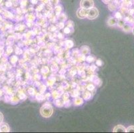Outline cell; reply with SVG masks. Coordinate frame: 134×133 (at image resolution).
Returning a JSON list of instances; mask_svg holds the SVG:
<instances>
[{
	"label": "cell",
	"mask_w": 134,
	"mask_h": 133,
	"mask_svg": "<svg viewBox=\"0 0 134 133\" xmlns=\"http://www.w3.org/2000/svg\"><path fill=\"white\" fill-rule=\"evenodd\" d=\"M40 113L43 116L47 118L51 116L53 113V109L50 105L45 104L40 109Z\"/></svg>",
	"instance_id": "cell-1"
},
{
	"label": "cell",
	"mask_w": 134,
	"mask_h": 133,
	"mask_svg": "<svg viewBox=\"0 0 134 133\" xmlns=\"http://www.w3.org/2000/svg\"><path fill=\"white\" fill-rule=\"evenodd\" d=\"M80 5L84 9H89L93 6V0H81Z\"/></svg>",
	"instance_id": "cell-2"
},
{
	"label": "cell",
	"mask_w": 134,
	"mask_h": 133,
	"mask_svg": "<svg viewBox=\"0 0 134 133\" xmlns=\"http://www.w3.org/2000/svg\"><path fill=\"white\" fill-rule=\"evenodd\" d=\"M98 15V11L95 8H91L88 12V18L89 19H95Z\"/></svg>",
	"instance_id": "cell-3"
},
{
	"label": "cell",
	"mask_w": 134,
	"mask_h": 133,
	"mask_svg": "<svg viewBox=\"0 0 134 133\" xmlns=\"http://www.w3.org/2000/svg\"><path fill=\"white\" fill-rule=\"evenodd\" d=\"M9 125L6 123H1L0 124V132H3V133H6V132H9Z\"/></svg>",
	"instance_id": "cell-4"
},
{
	"label": "cell",
	"mask_w": 134,
	"mask_h": 133,
	"mask_svg": "<svg viewBox=\"0 0 134 133\" xmlns=\"http://www.w3.org/2000/svg\"><path fill=\"white\" fill-rule=\"evenodd\" d=\"M113 132L114 133H117V132L123 133V132H126V129L122 125H117L113 129Z\"/></svg>",
	"instance_id": "cell-5"
},
{
	"label": "cell",
	"mask_w": 134,
	"mask_h": 133,
	"mask_svg": "<svg viewBox=\"0 0 134 133\" xmlns=\"http://www.w3.org/2000/svg\"><path fill=\"white\" fill-rule=\"evenodd\" d=\"M77 16H78L79 18H85V17H86V14L85 11L84 10V8H83V9H80L78 10V11H77Z\"/></svg>",
	"instance_id": "cell-6"
},
{
	"label": "cell",
	"mask_w": 134,
	"mask_h": 133,
	"mask_svg": "<svg viewBox=\"0 0 134 133\" xmlns=\"http://www.w3.org/2000/svg\"><path fill=\"white\" fill-rule=\"evenodd\" d=\"M126 132L128 133H130V132H133L134 133V126H130L126 129Z\"/></svg>",
	"instance_id": "cell-7"
},
{
	"label": "cell",
	"mask_w": 134,
	"mask_h": 133,
	"mask_svg": "<svg viewBox=\"0 0 134 133\" xmlns=\"http://www.w3.org/2000/svg\"><path fill=\"white\" fill-rule=\"evenodd\" d=\"M3 120V116L2 114L0 113V124L2 122Z\"/></svg>",
	"instance_id": "cell-8"
},
{
	"label": "cell",
	"mask_w": 134,
	"mask_h": 133,
	"mask_svg": "<svg viewBox=\"0 0 134 133\" xmlns=\"http://www.w3.org/2000/svg\"></svg>",
	"instance_id": "cell-9"
}]
</instances>
